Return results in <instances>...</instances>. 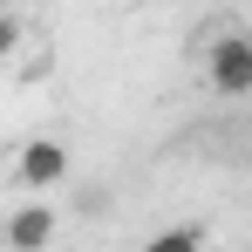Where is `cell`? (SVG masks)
<instances>
[{"instance_id":"cell-4","label":"cell","mask_w":252,"mask_h":252,"mask_svg":"<svg viewBox=\"0 0 252 252\" xmlns=\"http://www.w3.org/2000/svg\"><path fill=\"white\" fill-rule=\"evenodd\" d=\"M205 239H211L205 225H170V232L150 239V252H191V246H205Z\"/></svg>"},{"instance_id":"cell-1","label":"cell","mask_w":252,"mask_h":252,"mask_svg":"<svg viewBox=\"0 0 252 252\" xmlns=\"http://www.w3.org/2000/svg\"><path fill=\"white\" fill-rule=\"evenodd\" d=\"M205 89L225 95V102L252 95V34H246V28H232V34L211 41V55H205Z\"/></svg>"},{"instance_id":"cell-6","label":"cell","mask_w":252,"mask_h":252,"mask_svg":"<svg viewBox=\"0 0 252 252\" xmlns=\"http://www.w3.org/2000/svg\"><path fill=\"white\" fill-rule=\"evenodd\" d=\"M0 7H14V0H0Z\"/></svg>"},{"instance_id":"cell-5","label":"cell","mask_w":252,"mask_h":252,"mask_svg":"<svg viewBox=\"0 0 252 252\" xmlns=\"http://www.w3.org/2000/svg\"><path fill=\"white\" fill-rule=\"evenodd\" d=\"M14 48H21V21H14V7H0V68H7Z\"/></svg>"},{"instance_id":"cell-2","label":"cell","mask_w":252,"mask_h":252,"mask_svg":"<svg viewBox=\"0 0 252 252\" xmlns=\"http://www.w3.org/2000/svg\"><path fill=\"white\" fill-rule=\"evenodd\" d=\"M14 177H21L28 191H55V184L68 177V143H55V136H28L21 157H14Z\"/></svg>"},{"instance_id":"cell-3","label":"cell","mask_w":252,"mask_h":252,"mask_svg":"<svg viewBox=\"0 0 252 252\" xmlns=\"http://www.w3.org/2000/svg\"><path fill=\"white\" fill-rule=\"evenodd\" d=\"M7 246H21V252H34V246H48L55 239V211L48 205H21L14 218H7V232H0Z\"/></svg>"}]
</instances>
